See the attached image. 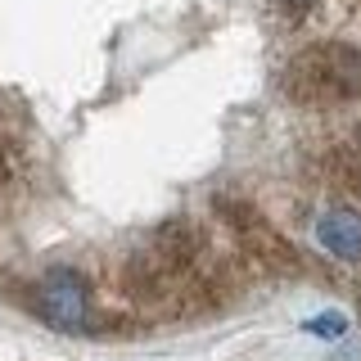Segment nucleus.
Instances as JSON below:
<instances>
[{"instance_id":"f257e3e1","label":"nucleus","mask_w":361,"mask_h":361,"mask_svg":"<svg viewBox=\"0 0 361 361\" xmlns=\"http://www.w3.org/2000/svg\"><path fill=\"white\" fill-rule=\"evenodd\" d=\"M285 95L293 104H312V109L361 99V45L316 41L307 50H298L285 68Z\"/></svg>"},{"instance_id":"f03ea898","label":"nucleus","mask_w":361,"mask_h":361,"mask_svg":"<svg viewBox=\"0 0 361 361\" xmlns=\"http://www.w3.org/2000/svg\"><path fill=\"white\" fill-rule=\"evenodd\" d=\"M212 212H217V221L226 226V235H231L240 262L257 267V271H271V276H293V271H302L298 244H293L253 199L217 195L212 199Z\"/></svg>"},{"instance_id":"7ed1b4c3","label":"nucleus","mask_w":361,"mask_h":361,"mask_svg":"<svg viewBox=\"0 0 361 361\" xmlns=\"http://www.w3.org/2000/svg\"><path fill=\"white\" fill-rule=\"evenodd\" d=\"M37 321H45L59 334H95L99 330V307L95 289L77 267H50L37 276V285L27 293Z\"/></svg>"},{"instance_id":"20e7f679","label":"nucleus","mask_w":361,"mask_h":361,"mask_svg":"<svg viewBox=\"0 0 361 361\" xmlns=\"http://www.w3.org/2000/svg\"><path fill=\"white\" fill-rule=\"evenodd\" d=\"M312 235L325 257L343 267L361 262V208H353V203H325L312 221Z\"/></svg>"},{"instance_id":"39448f33","label":"nucleus","mask_w":361,"mask_h":361,"mask_svg":"<svg viewBox=\"0 0 361 361\" xmlns=\"http://www.w3.org/2000/svg\"><path fill=\"white\" fill-rule=\"evenodd\" d=\"M312 334H343V316H321V321L307 325Z\"/></svg>"},{"instance_id":"423d86ee","label":"nucleus","mask_w":361,"mask_h":361,"mask_svg":"<svg viewBox=\"0 0 361 361\" xmlns=\"http://www.w3.org/2000/svg\"><path fill=\"white\" fill-rule=\"evenodd\" d=\"M280 5H285V9H293V14H307V9H316L321 0H280Z\"/></svg>"}]
</instances>
